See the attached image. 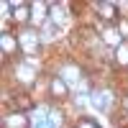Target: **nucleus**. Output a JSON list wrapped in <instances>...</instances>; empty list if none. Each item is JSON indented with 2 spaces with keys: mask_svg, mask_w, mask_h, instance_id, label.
<instances>
[{
  "mask_svg": "<svg viewBox=\"0 0 128 128\" xmlns=\"http://www.w3.org/2000/svg\"><path fill=\"white\" fill-rule=\"evenodd\" d=\"M18 44H20V51H23V54L34 56L41 49V36L36 34V31H23V34L18 36Z\"/></svg>",
  "mask_w": 128,
  "mask_h": 128,
  "instance_id": "1",
  "label": "nucleus"
},
{
  "mask_svg": "<svg viewBox=\"0 0 128 128\" xmlns=\"http://www.w3.org/2000/svg\"><path fill=\"white\" fill-rule=\"evenodd\" d=\"M0 46H3V54L10 59V56H16L18 51H20V44H18V36L13 34H3L0 36Z\"/></svg>",
  "mask_w": 128,
  "mask_h": 128,
  "instance_id": "2",
  "label": "nucleus"
},
{
  "mask_svg": "<svg viewBox=\"0 0 128 128\" xmlns=\"http://www.w3.org/2000/svg\"><path fill=\"white\" fill-rule=\"evenodd\" d=\"M49 13H51V20H54L56 26H62L64 20H67V10H64L59 3H54V5H51V8H49Z\"/></svg>",
  "mask_w": 128,
  "mask_h": 128,
  "instance_id": "8",
  "label": "nucleus"
},
{
  "mask_svg": "<svg viewBox=\"0 0 128 128\" xmlns=\"http://www.w3.org/2000/svg\"><path fill=\"white\" fill-rule=\"evenodd\" d=\"M92 105H95L98 110H110V105H113L110 90H95V92H92Z\"/></svg>",
  "mask_w": 128,
  "mask_h": 128,
  "instance_id": "3",
  "label": "nucleus"
},
{
  "mask_svg": "<svg viewBox=\"0 0 128 128\" xmlns=\"http://www.w3.org/2000/svg\"><path fill=\"white\" fill-rule=\"evenodd\" d=\"M115 62H118L120 67H128V41H123V44L115 49Z\"/></svg>",
  "mask_w": 128,
  "mask_h": 128,
  "instance_id": "10",
  "label": "nucleus"
},
{
  "mask_svg": "<svg viewBox=\"0 0 128 128\" xmlns=\"http://www.w3.org/2000/svg\"><path fill=\"white\" fill-rule=\"evenodd\" d=\"M98 10H100V18H105L108 23H115V20H118V8L113 3H98Z\"/></svg>",
  "mask_w": 128,
  "mask_h": 128,
  "instance_id": "7",
  "label": "nucleus"
},
{
  "mask_svg": "<svg viewBox=\"0 0 128 128\" xmlns=\"http://www.w3.org/2000/svg\"><path fill=\"white\" fill-rule=\"evenodd\" d=\"M77 128H100V123L95 120V118H80Z\"/></svg>",
  "mask_w": 128,
  "mask_h": 128,
  "instance_id": "11",
  "label": "nucleus"
},
{
  "mask_svg": "<svg viewBox=\"0 0 128 128\" xmlns=\"http://www.w3.org/2000/svg\"><path fill=\"white\" fill-rule=\"evenodd\" d=\"M3 128H31V120L26 115H20V113H13V115H8L3 120Z\"/></svg>",
  "mask_w": 128,
  "mask_h": 128,
  "instance_id": "5",
  "label": "nucleus"
},
{
  "mask_svg": "<svg viewBox=\"0 0 128 128\" xmlns=\"http://www.w3.org/2000/svg\"><path fill=\"white\" fill-rule=\"evenodd\" d=\"M59 77H64V82H77V80L82 77V69H80L74 62H67V64H62Z\"/></svg>",
  "mask_w": 128,
  "mask_h": 128,
  "instance_id": "4",
  "label": "nucleus"
},
{
  "mask_svg": "<svg viewBox=\"0 0 128 128\" xmlns=\"http://www.w3.org/2000/svg\"><path fill=\"white\" fill-rule=\"evenodd\" d=\"M51 98L54 100H64L67 98V82H64L62 77H51Z\"/></svg>",
  "mask_w": 128,
  "mask_h": 128,
  "instance_id": "6",
  "label": "nucleus"
},
{
  "mask_svg": "<svg viewBox=\"0 0 128 128\" xmlns=\"http://www.w3.org/2000/svg\"><path fill=\"white\" fill-rule=\"evenodd\" d=\"M102 41H105V44H110V46H115V49H118L120 44H123V41L118 38V31H115V28H105L102 31V36H100Z\"/></svg>",
  "mask_w": 128,
  "mask_h": 128,
  "instance_id": "9",
  "label": "nucleus"
}]
</instances>
